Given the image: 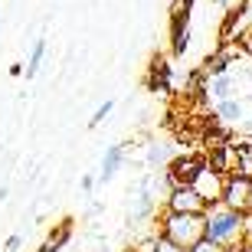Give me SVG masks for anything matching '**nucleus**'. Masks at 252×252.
<instances>
[{
    "instance_id": "f257e3e1",
    "label": "nucleus",
    "mask_w": 252,
    "mask_h": 252,
    "mask_svg": "<svg viewBox=\"0 0 252 252\" xmlns=\"http://www.w3.org/2000/svg\"><path fill=\"white\" fill-rule=\"evenodd\" d=\"M206 236L223 243L226 249L236 246H246V236H249V213H239V210H229V206L216 203L206 210Z\"/></svg>"
},
{
    "instance_id": "f03ea898",
    "label": "nucleus",
    "mask_w": 252,
    "mask_h": 252,
    "mask_svg": "<svg viewBox=\"0 0 252 252\" xmlns=\"http://www.w3.org/2000/svg\"><path fill=\"white\" fill-rule=\"evenodd\" d=\"M160 236H167L170 243L184 246V249H193L200 239L206 236V216L200 213H167L160 216Z\"/></svg>"
},
{
    "instance_id": "7ed1b4c3",
    "label": "nucleus",
    "mask_w": 252,
    "mask_h": 252,
    "mask_svg": "<svg viewBox=\"0 0 252 252\" xmlns=\"http://www.w3.org/2000/svg\"><path fill=\"white\" fill-rule=\"evenodd\" d=\"M190 187H193L196 193L203 196L210 206H216V203H223L226 177H223V170H216V167H210V164H203V167H200V174L193 177V184H190Z\"/></svg>"
},
{
    "instance_id": "20e7f679",
    "label": "nucleus",
    "mask_w": 252,
    "mask_h": 252,
    "mask_svg": "<svg viewBox=\"0 0 252 252\" xmlns=\"http://www.w3.org/2000/svg\"><path fill=\"white\" fill-rule=\"evenodd\" d=\"M223 206H229V210H239V213H252V177H243V174L226 177Z\"/></svg>"
},
{
    "instance_id": "39448f33",
    "label": "nucleus",
    "mask_w": 252,
    "mask_h": 252,
    "mask_svg": "<svg viewBox=\"0 0 252 252\" xmlns=\"http://www.w3.org/2000/svg\"><path fill=\"white\" fill-rule=\"evenodd\" d=\"M158 206V196H154V177H141L138 187H134V200H131V223H144Z\"/></svg>"
},
{
    "instance_id": "423d86ee",
    "label": "nucleus",
    "mask_w": 252,
    "mask_h": 252,
    "mask_svg": "<svg viewBox=\"0 0 252 252\" xmlns=\"http://www.w3.org/2000/svg\"><path fill=\"white\" fill-rule=\"evenodd\" d=\"M167 210H174V213H200V216H206L210 203H206L193 187H174L167 193Z\"/></svg>"
},
{
    "instance_id": "0eeeda50",
    "label": "nucleus",
    "mask_w": 252,
    "mask_h": 252,
    "mask_svg": "<svg viewBox=\"0 0 252 252\" xmlns=\"http://www.w3.org/2000/svg\"><path fill=\"white\" fill-rule=\"evenodd\" d=\"M122 164H125V144H112V148L102 154V170H98V180H102V184L115 180V174L122 170Z\"/></svg>"
},
{
    "instance_id": "6e6552de",
    "label": "nucleus",
    "mask_w": 252,
    "mask_h": 252,
    "mask_svg": "<svg viewBox=\"0 0 252 252\" xmlns=\"http://www.w3.org/2000/svg\"><path fill=\"white\" fill-rule=\"evenodd\" d=\"M148 85L151 89H158V92H167L170 89V65L164 63V59H154L151 63V75H148Z\"/></svg>"
},
{
    "instance_id": "1a4fd4ad",
    "label": "nucleus",
    "mask_w": 252,
    "mask_h": 252,
    "mask_svg": "<svg viewBox=\"0 0 252 252\" xmlns=\"http://www.w3.org/2000/svg\"><path fill=\"white\" fill-rule=\"evenodd\" d=\"M174 151L167 148V144H151L148 148V167L151 170H167L170 164H174Z\"/></svg>"
},
{
    "instance_id": "9d476101",
    "label": "nucleus",
    "mask_w": 252,
    "mask_h": 252,
    "mask_svg": "<svg viewBox=\"0 0 252 252\" xmlns=\"http://www.w3.org/2000/svg\"><path fill=\"white\" fill-rule=\"evenodd\" d=\"M43 59H46V36H39L36 43H33V49H30L27 79H36V75H39V65H43Z\"/></svg>"
},
{
    "instance_id": "9b49d317",
    "label": "nucleus",
    "mask_w": 252,
    "mask_h": 252,
    "mask_svg": "<svg viewBox=\"0 0 252 252\" xmlns=\"http://www.w3.org/2000/svg\"><path fill=\"white\" fill-rule=\"evenodd\" d=\"M216 115H220V122H239V118H243V102L223 98V102L216 105Z\"/></svg>"
},
{
    "instance_id": "f8f14e48",
    "label": "nucleus",
    "mask_w": 252,
    "mask_h": 252,
    "mask_svg": "<svg viewBox=\"0 0 252 252\" xmlns=\"http://www.w3.org/2000/svg\"><path fill=\"white\" fill-rule=\"evenodd\" d=\"M69 233H72V223H63V226L56 229V233H53V236L46 239V243L39 246V252H59V249H63V243L69 239Z\"/></svg>"
},
{
    "instance_id": "ddd939ff",
    "label": "nucleus",
    "mask_w": 252,
    "mask_h": 252,
    "mask_svg": "<svg viewBox=\"0 0 252 252\" xmlns=\"http://www.w3.org/2000/svg\"><path fill=\"white\" fill-rule=\"evenodd\" d=\"M229 85H233V75H229V72H226V75H213V92L220 95V102L229 98Z\"/></svg>"
},
{
    "instance_id": "4468645a",
    "label": "nucleus",
    "mask_w": 252,
    "mask_h": 252,
    "mask_svg": "<svg viewBox=\"0 0 252 252\" xmlns=\"http://www.w3.org/2000/svg\"><path fill=\"white\" fill-rule=\"evenodd\" d=\"M112 108H115V102H112V98H105V102L98 105V108H95V115L89 118V128H98V125H102L105 118H108V112H112Z\"/></svg>"
},
{
    "instance_id": "2eb2a0df",
    "label": "nucleus",
    "mask_w": 252,
    "mask_h": 252,
    "mask_svg": "<svg viewBox=\"0 0 252 252\" xmlns=\"http://www.w3.org/2000/svg\"><path fill=\"white\" fill-rule=\"evenodd\" d=\"M190 252H229V249H226L223 243H216V239H210V236H203V239H200V243H196Z\"/></svg>"
},
{
    "instance_id": "dca6fc26",
    "label": "nucleus",
    "mask_w": 252,
    "mask_h": 252,
    "mask_svg": "<svg viewBox=\"0 0 252 252\" xmlns=\"http://www.w3.org/2000/svg\"><path fill=\"white\" fill-rule=\"evenodd\" d=\"M154 252H190V249H184V246H177V243H170L167 236H158V246H154Z\"/></svg>"
},
{
    "instance_id": "f3484780",
    "label": "nucleus",
    "mask_w": 252,
    "mask_h": 252,
    "mask_svg": "<svg viewBox=\"0 0 252 252\" xmlns=\"http://www.w3.org/2000/svg\"><path fill=\"white\" fill-rule=\"evenodd\" d=\"M20 246H23V239H20V236L13 233V236H10V239H7V243H3V252H17Z\"/></svg>"
},
{
    "instance_id": "a211bd4d",
    "label": "nucleus",
    "mask_w": 252,
    "mask_h": 252,
    "mask_svg": "<svg viewBox=\"0 0 252 252\" xmlns=\"http://www.w3.org/2000/svg\"><path fill=\"white\" fill-rule=\"evenodd\" d=\"M95 184H98V177H92V174H85V177H82V184H79V187H82L85 193H89V190H92Z\"/></svg>"
},
{
    "instance_id": "6ab92c4d",
    "label": "nucleus",
    "mask_w": 252,
    "mask_h": 252,
    "mask_svg": "<svg viewBox=\"0 0 252 252\" xmlns=\"http://www.w3.org/2000/svg\"><path fill=\"white\" fill-rule=\"evenodd\" d=\"M246 246H252V216H249V236H246Z\"/></svg>"
},
{
    "instance_id": "aec40b11",
    "label": "nucleus",
    "mask_w": 252,
    "mask_h": 252,
    "mask_svg": "<svg viewBox=\"0 0 252 252\" xmlns=\"http://www.w3.org/2000/svg\"><path fill=\"white\" fill-rule=\"evenodd\" d=\"M7 193H10L7 187H0V203H3V200H7Z\"/></svg>"
},
{
    "instance_id": "412c9836",
    "label": "nucleus",
    "mask_w": 252,
    "mask_h": 252,
    "mask_svg": "<svg viewBox=\"0 0 252 252\" xmlns=\"http://www.w3.org/2000/svg\"><path fill=\"white\" fill-rule=\"evenodd\" d=\"M246 252H252V246H246Z\"/></svg>"
}]
</instances>
